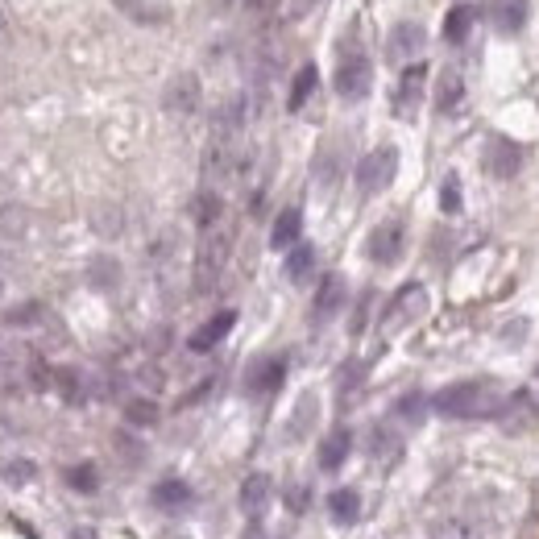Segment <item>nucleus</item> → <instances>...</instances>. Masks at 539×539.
I'll list each match as a JSON object with an SVG mask.
<instances>
[{"label": "nucleus", "mask_w": 539, "mask_h": 539, "mask_svg": "<svg viewBox=\"0 0 539 539\" xmlns=\"http://www.w3.org/2000/svg\"><path fill=\"white\" fill-rule=\"evenodd\" d=\"M224 262H229V233L216 224V229H208L204 241H200V258H195V287L212 291V282L220 278Z\"/></svg>", "instance_id": "nucleus-4"}, {"label": "nucleus", "mask_w": 539, "mask_h": 539, "mask_svg": "<svg viewBox=\"0 0 539 539\" xmlns=\"http://www.w3.org/2000/svg\"><path fill=\"white\" fill-rule=\"evenodd\" d=\"M394 411H399L407 423H419V419H423V411H428V399H423V394H403L399 407H394Z\"/></svg>", "instance_id": "nucleus-31"}, {"label": "nucleus", "mask_w": 539, "mask_h": 539, "mask_svg": "<svg viewBox=\"0 0 539 539\" xmlns=\"http://www.w3.org/2000/svg\"><path fill=\"white\" fill-rule=\"evenodd\" d=\"M345 299H349L345 278H340V274H328V278L320 282V291H316V303H311V320H316V324L336 320L340 311H345Z\"/></svg>", "instance_id": "nucleus-8"}, {"label": "nucleus", "mask_w": 539, "mask_h": 539, "mask_svg": "<svg viewBox=\"0 0 539 539\" xmlns=\"http://www.w3.org/2000/svg\"><path fill=\"white\" fill-rule=\"evenodd\" d=\"M423 79H428V67H423V63H411V67L403 71V79H399V96H394V112H399L403 121H407V117H415V112H419Z\"/></svg>", "instance_id": "nucleus-9"}, {"label": "nucleus", "mask_w": 539, "mask_h": 539, "mask_svg": "<svg viewBox=\"0 0 539 539\" xmlns=\"http://www.w3.org/2000/svg\"><path fill=\"white\" fill-rule=\"evenodd\" d=\"M245 539H266V535H262L258 527H249V531H245Z\"/></svg>", "instance_id": "nucleus-35"}, {"label": "nucleus", "mask_w": 539, "mask_h": 539, "mask_svg": "<svg viewBox=\"0 0 539 539\" xmlns=\"http://www.w3.org/2000/svg\"><path fill=\"white\" fill-rule=\"evenodd\" d=\"M233 324H237V311H216V316H212L204 328H195V332L187 336V349H191V353H208L212 345H220V340L233 332Z\"/></svg>", "instance_id": "nucleus-10"}, {"label": "nucleus", "mask_w": 539, "mask_h": 539, "mask_svg": "<svg viewBox=\"0 0 539 539\" xmlns=\"http://www.w3.org/2000/svg\"><path fill=\"white\" fill-rule=\"evenodd\" d=\"M473 21H477V9H469V5H457L448 17H444V38L448 42H465L469 38V30H473Z\"/></svg>", "instance_id": "nucleus-19"}, {"label": "nucleus", "mask_w": 539, "mask_h": 539, "mask_svg": "<svg viewBox=\"0 0 539 539\" xmlns=\"http://www.w3.org/2000/svg\"><path fill=\"white\" fill-rule=\"evenodd\" d=\"M440 208L452 216V212H461V179L457 175H448L444 187H440Z\"/></svg>", "instance_id": "nucleus-29"}, {"label": "nucleus", "mask_w": 539, "mask_h": 539, "mask_svg": "<svg viewBox=\"0 0 539 539\" xmlns=\"http://www.w3.org/2000/svg\"><path fill=\"white\" fill-rule=\"evenodd\" d=\"M307 415H316V399H311V394H303L299 407H295V428H291V440H299V436L307 432Z\"/></svg>", "instance_id": "nucleus-33"}, {"label": "nucleus", "mask_w": 539, "mask_h": 539, "mask_svg": "<svg viewBox=\"0 0 539 539\" xmlns=\"http://www.w3.org/2000/svg\"><path fill=\"white\" fill-rule=\"evenodd\" d=\"M403 249H407V224L403 220L378 224V229L370 233V245H365L370 262H378V266H394V262L403 258Z\"/></svg>", "instance_id": "nucleus-5"}, {"label": "nucleus", "mask_w": 539, "mask_h": 539, "mask_svg": "<svg viewBox=\"0 0 539 539\" xmlns=\"http://www.w3.org/2000/svg\"><path fill=\"white\" fill-rule=\"evenodd\" d=\"M9 38V17H5V9H0V42Z\"/></svg>", "instance_id": "nucleus-34"}, {"label": "nucleus", "mask_w": 539, "mask_h": 539, "mask_svg": "<svg viewBox=\"0 0 539 539\" xmlns=\"http://www.w3.org/2000/svg\"><path fill=\"white\" fill-rule=\"evenodd\" d=\"M0 477H5L9 486H30V481L38 477V469H34V461H5L0 465Z\"/></svg>", "instance_id": "nucleus-27"}, {"label": "nucleus", "mask_w": 539, "mask_h": 539, "mask_svg": "<svg viewBox=\"0 0 539 539\" xmlns=\"http://www.w3.org/2000/svg\"><path fill=\"white\" fill-rule=\"evenodd\" d=\"M316 83H320V71H316V67H311V63L299 67V75H295V83H291V96H287V108L299 112V108L307 104V96L316 92Z\"/></svg>", "instance_id": "nucleus-18"}, {"label": "nucleus", "mask_w": 539, "mask_h": 539, "mask_svg": "<svg viewBox=\"0 0 539 539\" xmlns=\"http://www.w3.org/2000/svg\"><path fill=\"white\" fill-rule=\"evenodd\" d=\"M270 494H274L270 477H266V473H249L245 486H241V510H245V515H262L266 502H270Z\"/></svg>", "instance_id": "nucleus-16"}, {"label": "nucleus", "mask_w": 539, "mask_h": 539, "mask_svg": "<svg viewBox=\"0 0 539 539\" xmlns=\"http://www.w3.org/2000/svg\"><path fill=\"white\" fill-rule=\"evenodd\" d=\"M519 162H523V150L510 137H490L486 150H481V166H486L494 179H515Z\"/></svg>", "instance_id": "nucleus-6"}, {"label": "nucleus", "mask_w": 539, "mask_h": 539, "mask_svg": "<svg viewBox=\"0 0 539 539\" xmlns=\"http://www.w3.org/2000/svg\"><path fill=\"white\" fill-rule=\"evenodd\" d=\"M527 0H490V21L498 34H519L527 25Z\"/></svg>", "instance_id": "nucleus-13"}, {"label": "nucleus", "mask_w": 539, "mask_h": 539, "mask_svg": "<svg viewBox=\"0 0 539 539\" xmlns=\"http://www.w3.org/2000/svg\"><path fill=\"white\" fill-rule=\"evenodd\" d=\"M390 50V59L394 63H403V59H415V54L423 50V25L419 21H399V25H394V30H390V42H386Z\"/></svg>", "instance_id": "nucleus-11"}, {"label": "nucleus", "mask_w": 539, "mask_h": 539, "mask_svg": "<svg viewBox=\"0 0 539 539\" xmlns=\"http://www.w3.org/2000/svg\"><path fill=\"white\" fill-rule=\"evenodd\" d=\"M195 220H200V229H216V220H220V195L216 191H204L200 200H195Z\"/></svg>", "instance_id": "nucleus-26"}, {"label": "nucleus", "mask_w": 539, "mask_h": 539, "mask_svg": "<svg viewBox=\"0 0 539 539\" xmlns=\"http://www.w3.org/2000/svg\"><path fill=\"white\" fill-rule=\"evenodd\" d=\"M432 407L444 419H481L498 411V394L486 382H457V386H444L432 399Z\"/></svg>", "instance_id": "nucleus-1"}, {"label": "nucleus", "mask_w": 539, "mask_h": 539, "mask_svg": "<svg viewBox=\"0 0 539 539\" xmlns=\"http://www.w3.org/2000/svg\"><path fill=\"white\" fill-rule=\"evenodd\" d=\"M423 303H428V295H423V287H403L399 295H394V303H390V311H386V324H407L411 316H419L423 311Z\"/></svg>", "instance_id": "nucleus-15"}, {"label": "nucleus", "mask_w": 539, "mask_h": 539, "mask_svg": "<svg viewBox=\"0 0 539 539\" xmlns=\"http://www.w3.org/2000/svg\"><path fill=\"white\" fill-rule=\"evenodd\" d=\"M5 320H9V328H30V324H38V320H42V307H38V303H21V307H13V311H9Z\"/></svg>", "instance_id": "nucleus-30"}, {"label": "nucleus", "mask_w": 539, "mask_h": 539, "mask_svg": "<svg viewBox=\"0 0 539 539\" xmlns=\"http://www.w3.org/2000/svg\"><path fill=\"white\" fill-rule=\"evenodd\" d=\"M432 539H477V527L469 519H436L432 523Z\"/></svg>", "instance_id": "nucleus-24"}, {"label": "nucleus", "mask_w": 539, "mask_h": 539, "mask_svg": "<svg viewBox=\"0 0 539 539\" xmlns=\"http://www.w3.org/2000/svg\"><path fill=\"white\" fill-rule=\"evenodd\" d=\"M461 96H465V83H461V75L457 71H444V79H440V92H436V112H448L461 104Z\"/></svg>", "instance_id": "nucleus-20"}, {"label": "nucleus", "mask_w": 539, "mask_h": 539, "mask_svg": "<svg viewBox=\"0 0 539 539\" xmlns=\"http://www.w3.org/2000/svg\"><path fill=\"white\" fill-rule=\"evenodd\" d=\"M328 510H332V519L336 523H353L361 515V498L353 490H332L328 494Z\"/></svg>", "instance_id": "nucleus-22"}, {"label": "nucleus", "mask_w": 539, "mask_h": 539, "mask_svg": "<svg viewBox=\"0 0 539 539\" xmlns=\"http://www.w3.org/2000/svg\"><path fill=\"white\" fill-rule=\"evenodd\" d=\"M187 502H191L187 481H162V486H154V506H162V510H179Z\"/></svg>", "instance_id": "nucleus-23"}, {"label": "nucleus", "mask_w": 539, "mask_h": 539, "mask_svg": "<svg viewBox=\"0 0 539 539\" xmlns=\"http://www.w3.org/2000/svg\"><path fill=\"white\" fill-rule=\"evenodd\" d=\"M67 486L79 490V494H96V490H100L96 465H75V469H67Z\"/></svg>", "instance_id": "nucleus-25"}, {"label": "nucleus", "mask_w": 539, "mask_h": 539, "mask_svg": "<svg viewBox=\"0 0 539 539\" xmlns=\"http://www.w3.org/2000/svg\"><path fill=\"white\" fill-rule=\"evenodd\" d=\"M336 96L340 100H365L374 88V63L365 59L361 50H349V54H340V63H336Z\"/></svg>", "instance_id": "nucleus-2"}, {"label": "nucleus", "mask_w": 539, "mask_h": 539, "mask_svg": "<svg viewBox=\"0 0 539 539\" xmlns=\"http://www.w3.org/2000/svg\"><path fill=\"white\" fill-rule=\"evenodd\" d=\"M311 270H316V249H311V245L287 249V278H291V282H307Z\"/></svg>", "instance_id": "nucleus-21"}, {"label": "nucleus", "mask_w": 539, "mask_h": 539, "mask_svg": "<svg viewBox=\"0 0 539 539\" xmlns=\"http://www.w3.org/2000/svg\"><path fill=\"white\" fill-rule=\"evenodd\" d=\"M125 415H129L133 428H150V423H158V407H154L150 399H137V403H129V407H125Z\"/></svg>", "instance_id": "nucleus-28"}, {"label": "nucleus", "mask_w": 539, "mask_h": 539, "mask_svg": "<svg viewBox=\"0 0 539 539\" xmlns=\"http://www.w3.org/2000/svg\"><path fill=\"white\" fill-rule=\"evenodd\" d=\"M282 378H287V361H282V357H258L245 370V390L258 394V399H266V394H274L282 386Z\"/></svg>", "instance_id": "nucleus-7"}, {"label": "nucleus", "mask_w": 539, "mask_h": 539, "mask_svg": "<svg viewBox=\"0 0 539 539\" xmlns=\"http://www.w3.org/2000/svg\"><path fill=\"white\" fill-rule=\"evenodd\" d=\"M353 452V432L349 428H332L328 436H324V444H320V469H340L345 465V457Z\"/></svg>", "instance_id": "nucleus-14"}, {"label": "nucleus", "mask_w": 539, "mask_h": 539, "mask_svg": "<svg viewBox=\"0 0 539 539\" xmlns=\"http://www.w3.org/2000/svg\"><path fill=\"white\" fill-rule=\"evenodd\" d=\"M166 108H170V112H179V117H187V112L200 108V79H195V75L170 79V88H166Z\"/></svg>", "instance_id": "nucleus-12"}, {"label": "nucleus", "mask_w": 539, "mask_h": 539, "mask_svg": "<svg viewBox=\"0 0 539 539\" xmlns=\"http://www.w3.org/2000/svg\"><path fill=\"white\" fill-rule=\"evenodd\" d=\"M54 382H59V390H63V399H67V403H79V399H83V390L75 386V382H79L75 370H54Z\"/></svg>", "instance_id": "nucleus-32"}, {"label": "nucleus", "mask_w": 539, "mask_h": 539, "mask_svg": "<svg viewBox=\"0 0 539 539\" xmlns=\"http://www.w3.org/2000/svg\"><path fill=\"white\" fill-rule=\"evenodd\" d=\"M394 175H399V150L378 146V150H370L357 162V191L361 195H378V191H386L394 183Z\"/></svg>", "instance_id": "nucleus-3"}, {"label": "nucleus", "mask_w": 539, "mask_h": 539, "mask_svg": "<svg viewBox=\"0 0 539 539\" xmlns=\"http://www.w3.org/2000/svg\"><path fill=\"white\" fill-rule=\"evenodd\" d=\"M299 233H303V212L299 208H287V212H278V220H274L270 245L274 249H295L299 245Z\"/></svg>", "instance_id": "nucleus-17"}]
</instances>
